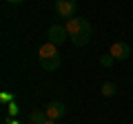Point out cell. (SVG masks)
I'll return each instance as SVG.
<instances>
[{"mask_svg":"<svg viewBox=\"0 0 133 124\" xmlns=\"http://www.w3.org/2000/svg\"><path fill=\"white\" fill-rule=\"evenodd\" d=\"M44 124H56V120H47V122H44Z\"/></svg>","mask_w":133,"mask_h":124,"instance_id":"5bb4252c","label":"cell"},{"mask_svg":"<svg viewBox=\"0 0 133 124\" xmlns=\"http://www.w3.org/2000/svg\"><path fill=\"white\" fill-rule=\"evenodd\" d=\"M7 124H18V122H16V120H7Z\"/></svg>","mask_w":133,"mask_h":124,"instance_id":"4fadbf2b","label":"cell"},{"mask_svg":"<svg viewBox=\"0 0 133 124\" xmlns=\"http://www.w3.org/2000/svg\"><path fill=\"white\" fill-rule=\"evenodd\" d=\"M9 115H18V104H16L14 100L9 102Z\"/></svg>","mask_w":133,"mask_h":124,"instance_id":"30bf717a","label":"cell"},{"mask_svg":"<svg viewBox=\"0 0 133 124\" xmlns=\"http://www.w3.org/2000/svg\"><path fill=\"white\" fill-rule=\"evenodd\" d=\"M109 53L115 58V60H127L129 56H131V47H129L127 42H113L109 49Z\"/></svg>","mask_w":133,"mask_h":124,"instance_id":"8992f818","label":"cell"},{"mask_svg":"<svg viewBox=\"0 0 133 124\" xmlns=\"http://www.w3.org/2000/svg\"><path fill=\"white\" fill-rule=\"evenodd\" d=\"M66 36H69V33H66V29L62 27V24H51V27H49V42L56 44V47L64 42Z\"/></svg>","mask_w":133,"mask_h":124,"instance_id":"5b68a950","label":"cell"},{"mask_svg":"<svg viewBox=\"0 0 133 124\" xmlns=\"http://www.w3.org/2000/svg\"><path fill=\"white\" fill-rule=\"evenodd\" d=\"M7 2H11V5H20V2H24V0H7Z\"/></svg>","mask_w":133,"mask_h":124,"instance_id":"7c38bea8","label":"cell"},{"mask_svg":"<svg viewBox=\"0 0 133 124\" xmlns=\"http://www.w3.org/2000/svg\"><path fill=\"white\" fill-rule=\"evenodd\" d=\"M113 62H115V58L111 56V53H104V56L100 58V64H102V67H107V69L113 67Z\"/></svg>","mask_w":133,"mask_h":124,"instance_id":"9c48e42d","label":"cell"},{"mask_svg":"<svg viewBox=\"0 0 133 124\" xmlns=\"http://www.w3.org/2000/svg\"><path fill=\"white\" fill-rule=\"evenodd\" d=\"M66 33H69V38H71V42L76 44V47H84V44H89L91 40V24L87 18H71L66 20Z\"/></svg>","mask_w":133,"mask_h":124,"instance_id":"6da1fadb","label":"cell"},{"mask_svg":"<svg viewBox=\"0 0 133 124\" xmlns=\"http://www.w3.org/2000/svg\"><path fill=\"white\" fill-rule=\"evenodd\" d=\"M47 113H44V111H40V109H36V111H31V113H29V124H44L47 122Z\"/></svg>","mask_w":133,"mask_h":124,"instance_id":"52a82bcc","label":"cell"},{"mask_svg":"<svg viewBox=\"0 0 133 124\" xmlns=\"http://www.w3.org/2000/svg\"><path fill=\"white\" fill-rule=\"evenodd\" d=\"M38 60H40V67L44 69V71H56L58 67H60V53H58V47L51 42L42 44L38 51Z\"/></svg>","mask_w":133,"mask_h":124,"instance_id":"7a4b0ae2","label":"cell"},{"mask_svg":"<svg viewBox=\"0 0 133 124\" xmlns=\"http://www.w3.org/2000/svg\"><path fill=\"white\" fill-rule=\"evenodd\" d=\"M9 100H14V95H9V93H2V102H9Z\"/></svg>","mask_w":133,"mask_h":124,"instance_id":"8fae6325","label":"cell"},{"mask_svg":"<svg viewBox=\"0 0 133 124\" xmlns=\"http://www.w3.org/2000/svg\"><path fill=\"white\" fill-rule=\"evenodd\" d=\"M100 91H102V95H104V98H113L115 93H118V86H115V82H104Z\"/></svg>","mask_w":133,"mask_h":124,"instance_id":"ba28073f","label":"cell"},{"mask_svg":"<svg viewBox=\"0 0 133 124\" xmlns=\"http://www.w3.org/2000/svg\"><path fill=\"white\" fill-rule=\"evenodd\" d=\"M44 113H47L49 120H60L62 115L66 113V106L62 104L60 100H53V102H49V104L44 106Z\"/></svg>","mask_w":133,"mask_h":124,"instance_id":"277c9868","label":"cell"},{"mask_svg":"<svg viewBox=\"0 0 133 124\" xmlns=\"http://www.w3.org/2000/svg\"><path fill=\"white\" fill-rule=\"evenodd\" d=\"M76 11H78L76 0H56V13L60 16V18L71 20V18H76Z\"/></svg>","mask_w":133,"mask_h":124,"instance_id":"3957f363","label":"cell"}]
</instances>
